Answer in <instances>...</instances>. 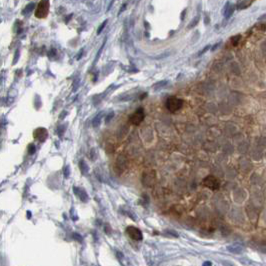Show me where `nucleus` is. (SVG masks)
I'll list each match as a JSON object with an SVG mask.
<instances>
[{"label": "nucleus", "instance_id": "nucleus-9", "mask_svg": "<svg viewBox=\"0 0 266 266\" xmlns=\"http://www.w3.org/2000/svg\"><path fill=\"white\" fill-rule=\"evenodd\" d=\"M79 167H80V170H81V172L83 175H86L88 173V171H89V166L85 163L84 160L79 161Z\"/></svg>", "mask_w": 266, "mask_h": 266}, {"label": "nucleus", "instance_id": "nucleus-16", "mask_svg": "<svg viewBox=\"0 0 266 266\" xmlns=\"http://www.w3.org/2000/svg\"><path fill=\"white\" fill-rule=\"evenodd\" d=\"M63 173H64V177H67L69 176V166H66L64 168V171H63Z\"/></svg>", "mask_w": 266, "mask_h": 266}, {"label": "nucleus", "instance_id": "nucleus-19", "mask_svg": "<svg viewBox=\"0 0 266 266\" xmlns=\"http://www.w3.org/2000/svg\"><path fill=\"white\" fill-rule=\"evenodd\" d=\"M264 18H266V14H263L262 16H260V17L258 18L259 20H262V19H264Z\"/></svg>", "mask_w": 266, "mask_h": 266}, {"label": "nucleus", "instance_id": "nucleus-7", "mask_svg": "<svg viewBox=\"0 0 266 266\" xmlns=\"http://www.w3.org/2000/svg\"><path fill=\"white\" fill-rule=\"evenodd\" d=\"M74 192L81 201L86 202L88 200V194L82 187H74Z\"/></svg>", "mask_w": 266, "mask_h": 266}, {"label": "nucleus", "instance_id": "nucleus-21", "mask_svg": "<svg viewBox=\"0 0 266 266\" xmlns=\"http://www.w3.org/2000/svg\"><path fill=\"white\" fill-rule=\"evenodd\" d=\"M27 217H28V218H30V217H31V213H30V211H28V213H27Z\"/></svg>", "mask_w": 266, "mask_h": 266}, {"label": "nucleus", "instance_id": "nucleus-14", "mask_svg": "<svg viewBox=\"0 0 266 266\" xmlns=\"http://www.w3.org/2000/svg\"><path fill=\"white\" fill-rule=\"evenodd\" d=\"M28 153L30 154V155H32V154L35 153V146L33 144H30L29 146H28Z\"/></svg>", "mask_w": 266, "mask_h": 266}, {"label": "nucleus", "instance_id": "nucleus-6", "mask_svg": "<svg viewBox=\"0 0 266 266\" xmlns=\"http://www.w3.org/2000/svg\"><path fill=\"white\" fill-rule=\"evenodd\" d=\"M48 137V132L45 128H37L34 132V138L39 141H45Z\"/></svg>", "mask_w": 266, "mask_h": 266}, {"label": "nucleus", "instance_id": "nucleus-5", "mask_svg": "<svg viewBox=\"0 0 266 266\" xmlns=\"http://www.w3.org/2000/svg\"><path fill=\"white\" fill-rule=\"evenodd\" d=\"M144 117H145V114H144V111L142 108H139L138 110H136L135 112L132 113L130 116V122L132 124L138 125L143 121Z\"/></svg>", "mask_w": 266, "mask_h": 266}, {"label": "nucleus", "instance_id": "nucleus-8", "mask_svg": "<svg viewBox=\"0 0 266 266\" xmlns=\"http://www.w3.org/2000/svg\"><path fill=\"white\" fill-rule=\"evenodd\" d=\"M234 9H235V6L228 2L225 5V7H224V16H225L226 18L230 17V16L232 15L233 12H234Z\"/></svg>", "mask_w": 266, "mask_h": 266}, {"label": "nucleus", "instance_id": "nucleus-4", "mask_svg": "<svg viewBox=\"0 0 266 266\" xmlns=\"http://www.w3.org/2000/svg\"><path fill=\"white\" fill-rule=\"evenodd\" d=\"M126 233L128 234V236L130 237L131 239L135 241H139L142 240V232L140 231L138 228L134 227V226H127L126 228Z\"/></svg>", "mask_w": 266, "mask_h": 266}, {"label": "nucleus", "instance_id": "nucleus-17", "mask_svg": "<svg viewBox=\"0 0 266 266\" xmlns=\"http://www.w3.org/2000/svg\"><path fill=\"white\" fill-rule=\"evenodd\" d=\"M106 23H107V20H105V21H104V22H103V23H102V25H101L100 27H99V29H98V34H99L100 32H101V30H102L103 28L105 27V25H106Z\"/></svg>", "mask_w": 266, "mask_h": 266}, {"label": "nucleus", "instance_id": "nucleus-18", "mask_svg": "<svg viewBox=\"0 0 266 266\" xmlns=\"http://www.w3.org/2000/svg\"><path fill=\"white\" fill-rule=\"evenodd\" d=\"M209 48H210V46H209V45H208V46H206L205 48L203 49V50H201V52H199V55H201V54H203V53H205L206 51H207Z\"/></svg>", "mask_w": 266, "mask_h": 266}, {"label": "nucleus", "instance_id": "nucleus-12", "mask_svg": "<svg viewBox=\"0 0 266 266\" xmlns=\"http://www.w3.org/2000/svg\"><path fill=\"white\" fill-rule=\"evenodd\" d=\"M240 38H241V36H240V35H236V36L232 37V38H231V42H232V44L234 45V46H236V45L238 44V42H239V40H240Z\"/></svg>", "mask_w": 266, "mask_h": 266}, {"label": "nucleus", "instance_id": "nucleus-1", "mask_svg": "<svg viewBox=\"0 0 266 266\" xmlns=\"http://www.w3.org/2000/svg\"><path fill=\"white\" fill-rule=\"evenodd\" d=\"M183 100L180 98H177L176 96H170L166 100V107L170 112L174 113L178 111L182 107Z\"/></svg>", "mask_w": 266, "mask_h": 266}, {"label": "nucleus", "instance_id": "nucleus-2", "mask_svg": "<svg viewBox=\"0 0 266 266\" xmlns=\"http://www.w3.org/2000/svg\"><path fill=\"white\" fill-rule=\"evenodd\" d=\"M49 12V1L48 0H41L38 4V7L35 11V16L38 18H43Z\"/></svg>", "mask_w": 266, "mask_h": 266}, {"label": "nucleus", "instance_id": "nucleus-3", "mask_svg": "<svg viewBox=\"0 0 266 266\" xmlns=\"http://www.w3.org/2000/svg\"><path fill=\"white\" fill-rule=\"evenodd\" d=\"M203 185L206 187H208L209 189H212V190H217L219 188V181L216 177L212 176V175H209V176L205 177L203 180Z\"/></svg>", "mask_w": 266, "mask_h": 266}, {"label": "nucleus", "instance_id": "nucleus-13", "mask_svg": "<svg viewBox=\"0 0 266 266\" xmlns=\"http://www.w3.org/2000/svg\"><path fill=\"white\" fill-rule=\"evenodd\" d=\"M72 238L75 239L78 242H82V240H83V239H82V236L80 234H78V233H73V234H72Z\"/></svg>", "mask_w": 266, "mask_h": 266}, {"label": "nucleus", "instance_id": "nucleus-15", "mask_svg": "<svg viewBox=\"0 0 266 266\" xmlns=\"http://www.w3.org/2000/svg\"><path fill=\"white\" fill-rule=\"evenodd\" d=\"M113 116H114V113L113 112H110L108 114V116L106 117V119H105V122L106 123H109V121L111 120V118H113Z\"/></svg>", "mask_w": 266, "mask_h": 266}, {"label": "nucleus", "instance_id": "nucleus-10", "mask_svg": "<svg viewBox=\"0 0 266 266\" xmlns=\"http://www.w3.org/2000/svg\"><path fill=\"white\" fill-rule=\"evenodd\" d=\"M103 117V112H100L99 114H97L95 116V118L93 119V126L94 127H98L101 123V119Z\"/></svg>", "mask_w": 266, "mask_h": 266}, {"label": "nucleus", "instance_id": "nucleus-11", "mask_svg": "<svg viewBox=\"0 0 266 266\" xmlns=\"http://www.w3.org/2000/svg\"><path fill=\"white\" fill-rule=\"evenodd\" d=\"M227 249L230 251V252L232 253H240L241 251H242V248H240V247H237V245H232V246H228Z\"/></svg>", "mask_w": 266, "mask_h": 266}, {"label": "nucleus", "instance_id": "nucleus-20", "mask_svg": "<svg viewBox=\"0 0 266 266\" xmlns=\"http://www.w3.org/2000/svg\"><path fill=\"white\" fill-rule=\"evenodd\" d=\"M203 265H212V263L211 262H204Z\"/></svg>", "mask_w": 266, "mask_h": 266}]
</instances>
